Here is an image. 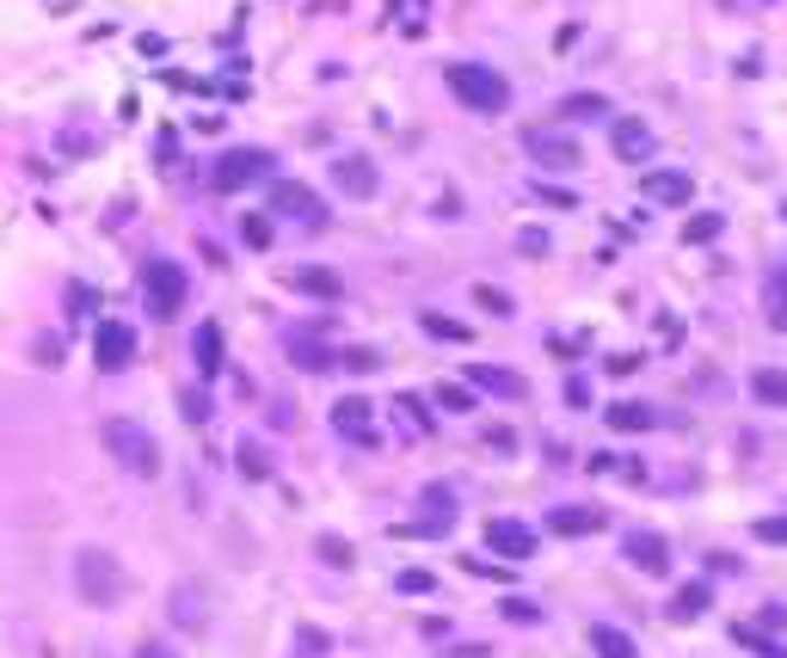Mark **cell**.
I'll use <instances>...</instances> for the list:
<instances>
[{
  "label": "cell",
  "mask_w": 787,
  "mask_h": 658,
  "mask_svg": "<svg viewBox=\"0 0 787 658\" xmlns=\"http://www.w3.org/2000/svg\"><path fill=\"white\" fill-rule=\"evenodd\" d=\"M751 535L775 548V542H787V518H756V523H751Z\"/></svg>",
  "instance_id": "39"
},
{
  "label": "cell",
  "mask_w": 787,
  "mask_h": 658,
  "mask_svg": "<svg viewBox=\"0 0 787 658\" xmlns=\"http://www.w3.org/2000/svg\"><path fill=\"white\" fill-rule=\"evenodd\" d=\"M271 148H228V155L210 167V185L216 191H247V185H259V179H271Z\"/></svg>",
  "instance_id": "5"
},
{
  "label": "cell",
  "mask_w": 787,
  "mask_h": 658,
  "mask_svg": "<svg viewBox=\"0 0 787 658\" xmlns=\"http://www.w3.org/2000/svg\"><path fill=\"white\" fill-rule=\"evenodd\" d=\"M443 80H449V93L462 99L474 117H498V111L510 105V80L498 75V68H486V63H449Z\"/></svg>",
  "instance_id": "1"
},
{
  "label": "cell",
  "mask_w": 787,
  "mask_h": 658,
  "mask_svg": "<svg viewBox=\"0 0 787 658\" xmlns=\"http://www.w3.org/2000/svg\"><path fill=\"white\" fill-rule=\"evenodd\" d=\"M339 370H351V376H375V370H382V351H370V345H351L339 358Z\"/></svg>",
  "instance_id": "32"
},
{
  "label": "cell",
  "mask_w": 787,
  "mask_h": 658,
  "mask_svg": "<svg viewBox=\"0 0 787 658\" xmlns=\"http://www.w3.org/2000/svg\"><path fill=\"white\" fill-rule=\"evenodd\" d=\"M566 407H591V388H585V382H578V376L566 382Z\"/></svg>",
  "instance_id": "47"
},
{
  "label": "cell",
  "mask_w": 787,
  "mask_h": 658,
  "mask_svg": "<svg viewBox=\"0 0 787 658\" xmlns=\"http://www.w3.org/2000/svg\"><path fill=\"white\" fill-rule=\"evenodd\" d=\"M763 320H769V332H787V265L763 271Z\"/></svg>",
  "instance_id": "19"
},
{
  "label": "cell",
  "mask_w": 787,
  "mask_h": 658,
  "mask_svg": "<svg viewBox=\"0 0 787 658\" xmlns=\"http://www.w3.org/2000/svg\"><path fill=\"white\" fill-rule=\"evenodd\" d=\"M591 653L597 658H640V646H633V634H621L616 622H591Z\"/></svg>",
  "instance_id": "22"
},
{
  "label": "cell",
  "mask_w": 787,
  "mask_h": 658,
  "mask_svg": "<svg viewBox=\"0 0 787 658\" xmlns=\"http://www.w3.org/2000/svg\"><path fill=\"white\" fill-rule=\"evenodd\" d=\"M136 658H172V646H160V640H148V646H142V653Z\"/></svg>",
  "instance_id": "50"
},
{
  "label": "cell",
  "mask_w": 787,
  "mask_h": 658,
  "mask_svg": "<svg viewBox=\"0 0 787 658\" xmlns=\"http://www.w3.org/2000/svg\"><path fill=\"white\" fill-rule=\"evenodd\" d=\"M732 640H739L744 653H756V658H787V653H782V640H769V634H763V627H751V622L732 627Z\"/></svg>",
  "instance_id": "28"
},
{
  "label": "cell",
  "mask_w": 787,
  "mask_h": 658,
  "mask_svg": "<svg viewBox=\"0 0 787 658\" xmlns=\"http://www.w3.org/2000/svg\"><path fill=\"white\" fill-rule=\"evenodd\" d=\"M474 302H480L486 314H498V320L510 314V296H505V290H493V283H474Z\"/></svg>",
  "instance_id": "35"
},
{
  "label": "cell",
  "mask_w": 787,
  "mask_h": 658,
  "mask_svg": "<svg viewBox=\"0 0 787 658\" xmlns=\"http://www.w3.org/2000/svg\"><path fill=\"white\" fill-rule=\"evenodd\" d=\"M271 216H290V222H302V228H326L321 191L302 185V179H278V185H271Z\"/></svg>",
  "instance_id": "7"
},
{
  "label": "cell",
  "mask_w": 787,
  "mask_h": 658,
  "mask_svg": "<svg viewBox=\"0 0 787 658\" xmlns=\"http://www.w3.org/2000/svg\"><path fill=\"white\" fill-rule=\"evenodd\" d=\"M498 615H505V622H517V627H536V622H541V610L529 603V597H505V603H498Z\"/></svg>",
  "instance_id": "34"
},
{
  "label": "cell",
  "mask_w": 787,
  "mask_h": 658,
  "mask_svg": "<svg viewBox=\"0 0 787 658\" xmlns=\"http://www.w3.org/2000/svg\"><path fill=\"white\" fill-rule=\"evenodd\" d=\"M333 185H339L345 197H375V191H382V173H375V160H363V155H339L333 160Z\"/></svg>",
  "instance_id": "13"
},
{
  "label": "cell",
  "mask_w": 787,
  "mask_h": 658,
  "mask_svg": "<svg viewBox=\"0 0 787 658\" xmlns=\"http://www.w3.org/2000/svg\"><path fill=\"white\" fill-rule=\"evenodd\" d=\"M708 610H713V585L708 579L677 585V597H671V622H701Z\"/></svg>",
  "instance_id": "18"
},
{
  "label": "cell",
  "mask_w": 787,
  "mask_h": 658,
  "mask_svg": "<svg viewBox=\"0 0 787 658\" xmlns=\"http://www.w3.org/2000/svg\"><path fill=\"white\" fill-rule=\"evenodd\" d=\"M203 603H210V597H203V585H198V579H185V585H172L167 615H172L179 627H185V634H198V627L210 622V610H203Z\"/></svg>",
  "instance_id": "15"
},
{
  "label": "cell",
  "mask_w": 787,
  "mask_h": 658,
  "mask_svg": "<svg viewBox=\"0 0 787 658\" xmlns=\"http://www.w3.org/2000/svg\"><path fill=\"white\" fill-rule=\"evenodd\" d=\"M75 591H80V603H87V610H117V597L130 591L117 554L80 548V554H75Z\"/></svg>",
  "instance_id": "2"
},
{
  "label": "cell",
  "mask_w": 787,
  "mask_h": 658,
  "mask_svg": "<svg viewBox=\"0 0 787 658\" xmlns=\"http://www.w3.org/2000/svg\"><path fill=\"white\" fill-rule=\"evenodd\" d=\"M486 443H493V450H517V431H505V424H493V431H486Z\"/></svg>",
  "instance_id": "46"
},
{
  "label": "cell",
  "mask_w": 787,
  "mask_h": 658,
  "mask_svg": "<svg viewBox=\"0 0 787 658\" xmlns=\"http://www.w3.org/2000/svg\"><path fill=\"white\" fill-rule=\"evenodd\" d=\"M609 148H616V160H628V167H647L652 160V124L647 117H616V124H609Z\"/></svg>",
  "instance_id": "10"
},
{
  "label": "cell",
  "mask_w": 787,
  "mask_h": 658,
  "mask_svg": "<svg viewBox=\"0 0 787 658\" xmlns=\"http://www.w3.org/2000/svg\"><path fill=\"white\" fill-rule=\"evenodd\" d=\"M314 554H321V560L333 566V572H345V566H357V554H351V542H345V535H321V542H314Z\"/></svg>",
  "instance_id": "30"
},
{
  "label": "cell",
  "mask_w": 787,
  "mask_h": 658,
  "mask_svg": "<svg viewBox=\"0 0 787 658\" xmlns=\"http://www.w3.org/2000/svg\"><path fill=\"white\" fill-rule=\"evenodd\" d=\"M647 197H652V204H664V209H683L695 197V179L677 173V167H652V173H647Z\"/></svg>",
  "instance_id": "14"
},
{
  "label": "cell",
  "mask_w": 787,
  "mask_h": 658,
  "mask_svg": "<svg viewBox=\"0 0 787 658\" xmlns=\"http://www.w3.org/2000/svg\"><path fill=\"white\" fill-rule=\"evenodd\" d=\"M603 370H609V376H633V370H640V358H609Z\"/></svg>",
  "instance_id": "49"
},
{
  "label": "cell",
  "mask_w": 787,
  "mask_h": 658,
  "mask_svg": "<svg viewBox=\"0 0 787 658\" xmlns=\"http://www.w3.org/2000/svg\"><path fill=\"white\" fill-rule=\"evenodd\" d=\"M468 382L474 388H486V394H498V400H524V376L517 370H498V363H468Z\"/></svg>",
  "instance_id": "16"
},
{
  "label": "cell",
  "mask_w": 787,
  "mask_h": 658,
  "mask_svg": "<svg viewBox=\"0 0 787 658\" xmlns=\"http://www.w3.org/2000/svg\"><path fill=\"white\" fill-rule=\"evenodd\" d=\"M68 308H75V314H93V308H99V290H87V283H75V290H68Z\"/></svg>",
  "instance_id": "42"
},
{
  "label": "cell",
  "mask_w": 787,
  "mask_h": 658,
  "mask_svg": "<svg viewBox=\"0 0 787 658\" xmlns=\"http://www.w3.org/2000/svg\"><path fill=\"white\" fill-rule=\"evenodd\" d=\"M524 155L536 160V167H554V173H572L578 167V141H572V129H554V124H529L524 129Z\"/></svg>",
  "instance_id": "6"
},
{
  "label": "cell",
  "mask_w": 787,
  "mask_h": 658,
  "mask_svg": "<svg viewBox=\"0 0 787 658\" xmlns=\"http://www.w3.org/2000/svg\"><path fill=\"white\" fill-rule=\"evenodd\" d=\"M751 394L763 400V407H787V370H756Z\"/></svg>",
  "instance_id": "26"
},
{
  "label": "cell",
  "mask_w": 787,
  "mask_h": 658,
  "mask_svg": "<svg viewBox=\"0 0 787 658\" xmlns=\"http://www.w3.org/2000/svg\"><path fill=\"white\" fill-rule=\"evenodd\" d=\"M240 240H247V247H271V222H265V216H247V222H240Z\"/></svg>",
  "instance_id": "38"
},
{
  "label": "cell",
  "mask_w": 787,
  "mask_h": 658,
  "mask_svg": "<svg viewBox=\"0 0 787 658\" xmlns=\"http://www.w3.org/2000/svg\"><path fill=\"white\" fill-rule=\"evenodd\" d=\"M93 363L105 370V376H124L130 363H136V332H130L124 320H99V332H93Z\"/></svg>",
  "instance_id": "8"
},
{
  "label": "cell",
  "mask_w": 787,
  "mask_h": 658,
  "mask_svg": "<svg viewBox=\"0 0 787 658\" xmlns=\"http://www.w3.org/2000/svg\"><path fill=\"white\" fill-rule=\"evenodd\" d=\"M283 345H290L295 370H308V376H326V370H339V358H333V351H326L321 339H308V332H290Z\"/></svg>",
  "instance_id": "20"
},
{
  "label": "cell",
  "mask_w": 787,
  "mask_h": 658,
  "mask_svg": "<svg viewBox=\"0 0 787 658\" xmlns=\"http://www.w3.org/2000/svg\"><path fill=\"white\" fill-rule=\"evenodd\" d=\"M333 431L370 450V443H375V407H370V400H363V394H345L339 407H333Z\"/></svg>",
  "instance_id": "11"
},
{
  "label": "cell",
  "mask_w": 787,
  "mask_h": 658,
  "mask_svg": "<svg viewBox=\"0 0 787 658\" xmlns=\"http://www.w3.org/2000/svg\"><path fill=\"white\" fill-rule=\"evenodd\" d=\"M621 554H628L640 572H652V579L671 572V542H664L659 530H628V535H621Z\"/></svg>",
  "instance_id": "9"
},
{
  "label": "cell",
  "mask_w": 787,
  "mask_h": 658,
  "mask_svg": "<svg viewBox=\"0 0 787 658\" xmlns=\"http://www.w3.org/2000/svg\"><path fill=\"white\" fill-rule=\"evenodd\" d=\"M142 302H148L155 320H179V308H185V271L172 265V259H148L142 265Z\"/></svg>",
  "instance_id": "4"
},
{
  "label": "cell",
  "mask_w": 787,
  "mask_h": 658,
  "mask_svg": "<svg viewBox=\"0 0 787 658\" xmlns=\"http://www.w3.org/2000/svg\"><path fill=\"white\" fill-rule=\"evenodd\" d=\"M394 412H401V419H413L418 431H431V412H425V400H418V394H401V400H394Z\"/></svg>",
  "instance_id": "37"
},
{
  "label": "cell",
  "mask_w": 787,
  "mask_h": 658,
  "mask_svg": "<svg viewBox=\"0 0 787 658\" xmlns=\"http://www.w3.org/2000/svg\"><path fill=\"white\" fill-rule=\"evenodd\" d=\"M468 572H480V579H510V566H493V560H462Z\"/></svg>",
  "instance_id": "45"
},
{
  "label": "cell",
  "mask_w": 787,
  "mask_h": 658,
  "mask_svg": "<svg viewBox=\"0 0 787 658\" xmlns=\"http://www.w3.org/2000/svg\"><path fill=\"white\" fill-rule=\"evenodd\" d=\"M191 358H198L203 382H216V376H222V327H216V320H203V327L191 332Z\"/></svg>",
  "instance_id": "21"
},
{
  "label": "cell",
  "mask_w": 787,
  "mask_h": 658,
  "mask_svg": "<svg viewBox=\"0 0 787 658\" xmlns=\"http://www.w3.org/2000/svg\"><path fill=\"white\" fill-rule=\"evenodd\" d=\"M99 438H105L111 462H124L136 480H155L160 462H167V455H160V443H155V431H148L142 419H105V431H99Z\"/></svg>",
  "instance_id": "3"
},
{
  "label": "cell",
  "mask_w": 787,
  "mask_h": 658,
  "mask_svg": "<svg viewBox=\"0 0 787 658\" xmlns=\"http://www.w3.org/2000/svg\"><path fill=\"white\" fill-rule=\"evenodd\" d=\"M486 548L505 554V560H529L536 554V530L517 518H486Z\"/></svg>",
  "instance_id": "12"
},
{
  "label": "cell",
  "mask_w": 787,
  "mask_h": 658,
  "mask_svg": "<svg viewBox=\"0 0 787 658\" xmlns=\"http://www.w3.org/2000/svg\"><path fill=\"white\" fill-rule=\"evenodd\" d=\"M394 591H401V597H425V591H431V572H418V566H413V572L394 579Z\"/></svg>",
  "instance_id": "40"
},
{
  "label": "cell",
  "mask_w": 787,
  "mask_h": 658,
  "mask_svg": "<svg viewBox=\"0 0 787 658\" xmlns=\"http://www.w3.org/2000/svg\"><path fill=\"white\" fill-rule=\"evenodd\" d=\"M295 646H302V658H321V653H326V646H333V640H326L321 627H302V634H295Z\"/></svg>",
  "instance_id": "41"
},
{
  "label": "cell",
  "mask_w": 787,
  "mask_h": 658,
  "mask_svg": "<svg viewBox=\"0 0 787 658\" xmlns=\"http://www.w3.org/2000/svg\"><path fill=\"white\" fill-rule=\"evenodd\" d=\"M603 419L616 424V431H652L659 412H652L647 400H616V407H603Z\"/></svg>",
  "instance_id": "25"
},
{
  "label": "cell",
  "mask_w": 787,
  "mask_h": 658,
  "mask_svg": "<svg viewBox=\"0 0 787 658\" xmlns=\"http://www.w3.org/2000/svg\"><path fill=\"white\" fill-rule=\"evenodd\" d=\"M240 474H247V480H271V450H265L259 438L240 443Z\"/></svg>",
  "instance_id": "29"
},
{
  "label": "cell",
  "mask_w": 787,
  "mask_h": 658,
  "mask_svg": "<svg viewBox=\"0 0 787 658\" xmlns=\"http://www.w3.org/2000/svg\"><path fill=\"white\" fill-rule=\"evenodd\" d=\"M548 530H554V535H597L603 530V511H597V504H554V511H548Z\"/></svg>",
  "instance_id": "17"
},
{
  "label": "cell",
  "mask_w": 787,
  "mask_h": 658,
  "mask_svg": "<svg viewBox=\"0 0 787 658\" xmlns=\"http://www.w3.org/2000/svg\"><path fill=\"white\" fill-rule=\"evenodd\" d=\"M720 228H726L720 216H695V222H683V240H689V247H708V240H720Z\"/></svg>",
  "instance_id": "33"
},
{
  "label": "cell",
  "mask_w": 787,
  "mask_h": 658,
  "mask_svg": "<svg viewBox=\"0 0 787 658\" xmlns=\"http://www.w3.org/2000/svg\"><path fill=\"white\" fill-rule=\"evenodd\" d=\"M554 117H566V124H591V117H616V111H609V99L603 93H566L554 105Z\"/></svg>",
  "instance_id": "23"
},
{
  "label": "cell",
  "mask_w": 787,
  "mask_h": 658,
  "mask_svg": "<svg viewBox=\"0 0 787 658\" xmlns=\"http://www.w3.org/2000/svg\"><path fill=\"white\" fill-rule=\"evenodd\" d=\"M437 407H449V412H474V394L456 388V382H443V388H437Z\"/></svg>",
  "instance_id": "36"
},
{
  "label": "cell",
  "mask_w": 787,
  "mask_h": 658,
  "mask_svg": "<svg viewBox=\"0 0 787 658\" xmlns=\"http://www.w3.org/2000/svg\"><path fill=\"white\" fill-rule=\"evenodd\" d=\"M517 247H524L529 259H541V252H548V228H524V235H517Z\"/></svg>",
  "instance_id": "43"
},
{
  "label": "cell",
  "mask_w": 787,
  "mask_h": 658,
  "mask_svg": "<svg viewBox=\"0 0 787 658\" xmlns=\"http://www.w3.org/2000/svg\"><path fill=\"white\" fill-rule=\"evenodd\" d=\"M290 283L302 290V296H321V302H339V296H345L339 271H321V265H308V271H290Z\"/></svg>",
  "instance_id": "24"
},
{
  "label": "cell",
  "mask_w": 787,
  "mask_h": 658,
  "mask_svg": "<svg viewBox=\"0 0 787 658\" xmlns=\"http://www.w3.org/2000/svg\"><path fill=\"white\" fill-rule=\"evenodd\" d=\"M179 412H185V424H210L216 419V407H210V394L203 388H179Z\"/></svg>",
  "instance_id": "31"
},
{
  "label": "cell",
  "mask_w": 787,
  "mask_h": 658,
  "mask_svg": "<svg viewBox=\"0 0 787 658\" xmlns=\"http://www.w3.org/2000/svg\"><path fill=\"white\" fill-rule=\"evenodd\" d=\"M37 358H44V370H56V358H63V345H56V339H37Z\"/></svg>",
  "instance_id": "48"
},
{
  "label": "cell",
  "mask_w": 787,
  "mask_h": 658,
  "mask_svg": "<svg viewBox=\"0 0 787 658\" xmlns=\"http://www.w3.org/2000/svg\"><path fill=\"white\" fill-rule=\"evenodd\" d=\"M418 327L431 332V339H449V345H468V339H474V332H468L462 320H449V314H437V308L418 314Z\"/></svg>",
  "instance_id": "27"
},
{
  "label": "cell",
  "mask_w": 787,
  "mask_h": 658,
  "mask_svg": "<svg viewBox=\"0 0 787 658\" xmlns=\"http://www.w3.org/2000/svg\"><path fill=\"white\" fill-rule=\"evenodd\" d=\"M536 197H541V204H554V209H572V204H578V197H572V191H560V185H536Z\"/></svg>",
  "instance_id": "44"
}]
</instances>
